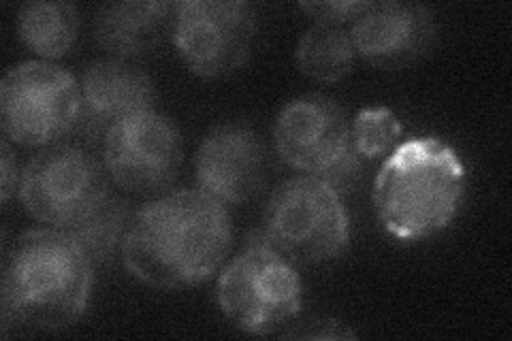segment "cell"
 Wrapping results in <instances>:
<instances>
[{
  "mask_svg": "<svg viewBox=\"0 0 512 341\" xmlns=\"http://www.w3.org/2000/svg\"><path fill=\"white\" fill-rule=\"evenodd\" d=\"M0 169H3V186H0V199L3 205H9L11 197L20 188L18 180V160L11 150V141L3 137V145H0Z\"/></svg>",
  "mask_w": 512,
  "mask_h": 341,
  "instance_id": "cell-21",
  "label": "cell"
},
{
  "mask_svg": "<svg viewBox=\"0 0 512 341\" xmlns=\"http://www.w3.org/2000/svg\"><path fill=\"white\" fill-rule=\"evenodd\" d=\"M468 171L436 137H412L384 158L374 182L380 224L399 241H423L451 226L466 197Z\"/></svg>",
  "mask_w": 512,
  "mask_h": 341,
  "instance_id": "cell-3",
  "label": "cell"
},
{
  "mask_svg": "<svg viewBox=\"0 0 512 341\" xmlns=\"http://www.w3.org/2000/svg\"><path fill=\"white\" fill-rule=\"evenodd\" d=\"M256 28V9L244 0H186L178 3L173 43L192 73L220 79L244 67Z\"/></svg>",
  "mask_w": 512,
  "mask_h": 341,
  "instance_id": "cell-9",
  "label": "cell"
},
{
  "mask_svg": "<svg viewBox=\"0 0 512 341\" xmlns=\"http://www.w3.org/2000/svg\"><path fill=\"white\" fill-rule=\"evenodd\" d=\"M197 188L229 205H244L267 180V152L261 137L244 122H224L207 133L195 158Z\"/></svg>",
  "mask_w": 512,
  "mask_h": 341,
  "instance_id": "cell-12",
  "label": "cell"
},
{
  "mask_svg": "<svg viewBox=\"0 0 512 341\" xmlns=\"http://www.w3.org/2000/svg\"><path fill=\"white\" fill-rule=\"evenodd\" d=\"M156 88L152 77L131 60L107 58L90 64L79 79V116L75 133L88 141H105L118 122L152 111Z\"/></svg>",
  "mask_w": 512,
  "mask_h": 341,
  "instance_id": "cell-13",
  "label": "cell"
},
{
  "mask_svg": "<svg viewBox=\"0 0 512 341\" xmlns=\"http://www.w3.org/2000/svg\"><path fill=\"white\" fill-rule=\"evenodd\" d=\"M79 81L54 62L28 60L0 81V126L11 143L50 148L75 133Z\"/></svg>",
  "mask_w": 512,
  "mask_h": 341,
  "instance_id": "cell-7",
  "label": "cell"
},
{
  "mask_svg": "<svg viewBox=\"0 0 512 341\" xmlns=\"http://www.w3.org/2000/svg\"><path fill=\"white\" fill-rule=\"evenodd\" d=\"M274 141L288 167L316 177L340 197L359 186L367 160L357 152L350 120L333 99L306 94L288 101L276 118Z\"/></svg>",
  "mask_w": 512,
  "mask_h": 341,
  "instance_id": "cell-5",
  "label": "cell"
},
{
  "mask_svg": "<svg viewBox=\"0 0 512 341\" xmlns=\"http://www.w3.org/2000/svg\"><path fill=\"white\" fill-rule=\"evenodd\" d=\"M28 214L50 229L67 231L109 194L107 169L77 145H50L30 158L20 175Z\"/></svg>",
  "mask_w": 512,
  "mask_h": 341,
  "instance_id": "cell-8",
  "label": "cell"
},
{
  "mask_svg": "<svg viewBox=\"0 0 512 341\" xmlns=\"http://www.w3.org/2000/svg\"><path fill=\"white\" fill-rule=\"evenodd\" d=\"M229 209L197 190H171L141 205L122 246L126 271L146 286L180 290L203 284L231 252Z\"/></svg>",
  "mask_w": 512,
  "mask_h": 341,
  "instance_id": "cell-1",
  "label": "cell"
},
{
  "mask_svg": "<svg viewBox=\"0 0 512 341\" xmlns=\"http://www.w3.org/2000/svg\"><path fill=\"white\" fill-rule=\"evenodd\" d=\"M367 0H320V3H301L299 9L306 11L316 24H331L350 28L359 15L367 9Z\"/></svg>",
  "mask_w": 512,
  "mask_h": 341,
  "instance_id": "cell-19",
  "label": "cell"
},
{
  "mask_svg": "<svg viewBox=\"0 0 512 341\" xmlns=\"http://www.w3.org/2000/svg\"><path fill=\"white\" fill-rule=\"evenodd\" d=\"M350 135L365 160L387 158L402 143V124L389 107H367L350 120Z\"/></svg>",
  "mask_w": 512,
  "mask_h": 341,
  "instance_id": "cell-18",
  "label": "cell"
},
{
  "mask_svg": "<svg viewBox=\"0 0 512 341\" xmlns=\"http://www.w3.org/2000/svg\"><path fill=\"white\" fill-rule=\"evenodd\" d=\"M18 37L28 52L54 62L73 52L79 13L73 3H26L18 11Z\"/></svg>",
  "mask_w": 512,
  "mask_h": 341,
  "instance_id": "cell-16",
  "label": "cell"
},
{
  "mask_svg": "<svg viewBox=\"0 0 512 341\" xmlns=\"http://www.w3.org/2000/svg\"><path fill=\"white\" fill-rule=\"evenodd\" d=\"M184 141L180 128L156 109L118 122L103 141V165L122 190L163 194L180 175Z\"/></svg>",
  "mask_w": 512,
  "mask_h": 341,
  "instance_id": "cell-10",
  "label": "cell"
},
{
  "mask_svg": "<svg viewBox=\"0 0 512 341\" xmlns=\"http://www.w3.org/2000/svg\"><path fill=\"white\" fill-rule=\"evenodd\" d=\"M261 231L293 265L335 261L350 243V222L340 194L303 173L271 192Z\"/></svg>",
  "mask_w": 512,
  "mask_h": 341,
  "instance_id": "cell-6",
  "label": "cell"
},
{
  "mask_svg": "<svg viewBox=\"0 0 512 341\" xmlns=\"http://www.w3.org/2000/svg\"><path fill=\"white\" fill-rule=\"evenodd\" d=\"M357 56L382 71H402L423 60L436 45L434 11L419 3H370L348 28Z\"/></svg>",
  "mask_w": 512,
  "mask_h": 341,
  "instance_id": "cell-11",
  "label": "cell"
},
{
  "mask_svg": "<svg viewBox=\"0 0 512 341\" xmlns=\"http://www.w3.org/2000/svg\"><path fill=\"white\" fill-rule=\"evenodd\" d=\"M94 267L58 229H35L11 243L3 258V335L9 327L56 331L88 310Z\"/></svg>",
  "mask_w": 512,
  "mask_h": 341,
  "instance_id": "cell-2",
  "label": "cell"
},
{
  "mask_svg": "<svg viewBox=\"0 0 512 341\" xmlns=\"http://www.w3.org/2000/svg\"><path fill=\"white\" fill-rule=\"evenodd\" d=\"M135 214L137 209L131 201L109 192L84 220H79L64 233L77 243V248L86 254L94 269L105 267L122 256V246L131 231Z\"/></svg>",
  "mask_w": 512,
  "mask_h": 341,
  "instance_id": "cell-15",
  "label": "cell"
},
{
  "mask_svg": "<svg viewBox=\"0 0 512 341\" xmlns=\"http://www.w3.org/2000/svg\"><path fill=\"white\" fill-rule=\"evenodd\" d=\"M295 58L299 71L306 77L320 84H335L355 69L357 50L348 28L314 24L299 39Z\"/></svg>",
  "mask_w": 512,
  "mask_h": 341,
  "instance_id": "cell-17",
  "label": "cell"
},
{
  "mask_svg": "<svg viewBox=\"0 0 512 341\" xmlns=\"http://www.w3.org/2000/svg\"><path fill=\"white\" fill-rule=\"evenodd\" d=\"M293 337H308V339H355L357 333L352 331L348 324L340 320H312L306 324V329L299 333H291Z\"/></svg>",
  "mask_w": 512,
  "mask_h": 341,
  "instance_id": "cell-20",
  "label": "cell"
},
{
  "mask_svg": "<svg viewBox=\"0 0 512 341\" xmlns=\"http://www.w3.org/2000/svg\"><path fill=\"white\" fill-rule=\"evenodd\" d=\"M216 301L239 331L269 335L288 327L299 316L303 284L297 265L256 229L246 237L244 250L222 265Z\"/></svg>",
  "mask_w": 512,
  "mask_h": 341,
  "instance_id": "cell-4",
  "label": "cell"
},
{
  "mask_svg": "<svg viewBox=\"0 0 512 341\" xmlns=\"http://www.w3.org/2000/svg\"><path fill=\"white\" fill-rule=\"evenodd\" d=\"M178 3L122 0L107 3L94 15V41L111 58L137 60L173 39Z\"/></svg>",
  "mask_w": 512,
  "mask_h": 341,
  "instance_id": "cell-14",
  "label": "cell"
}]
</instances>
